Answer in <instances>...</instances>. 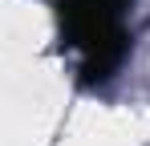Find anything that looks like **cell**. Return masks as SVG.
<instances>
[{"instance_id":"obj_1","label":"cell","mask_w":150,"mask_h":146,"mask_svg":"<svg viewBox=\"0 0 150 146\" xmlns=\"http://www.w3.org/2000/svg\"><path fill=\"white\" fill-rule=\"evenodd\" d=\"M134 0H57L61 37L65 45L81 53V85H98L114 77L126 61L130 33L122 24V12Z\"/></svg>"}]
</instances>
